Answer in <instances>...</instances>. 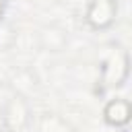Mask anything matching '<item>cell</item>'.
<instances>
[{
    "label": "cell",
    "mask_w": 132,
    "mask_h": 132,
    "mask_svg": "<svg viewBox=\"0 0 132 132\" xmlns=\"http://www.w3.org/2000/svg\"><path fill=\"white\" fill-rule=\"evenodd\" d=\"M132 116V107L126 103V101H111L107 107H105V120L113 126H122L130 120Z\"/></svg>",
    "instance_id": "1"
}]
</instances>
